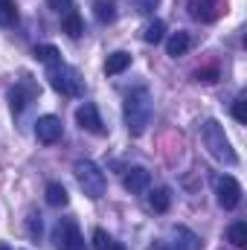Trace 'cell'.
<instances>
[{"label": "cell", "instance_id": "cell-7", "mask_svg": "<svg viewBox=\"0 0 247 250\" xmlns=\"http://www.w3.org/2000/svg\"><path fill=\"white\" fill-rule=\"evenodd\" d=\"M76 123H79L82 131L105 134V123H102V117H99V111H96V105H93V102H82V105L76 108Z\"/></svg>", "mask_w": 247, "mask_h": 250}, {"label": "cell", "instance_id": "cell-17", "mask_svg": "<svg viewBox=\"0 0 247 250\" xmlns=\"http://www.w3.org/2000/svg\"><path fill=\"white\" fill-rule=\"evenodd\" d=\"M64 32H67L70 38H79V35L84 32V21H82V15H79L76 9L64 15Z\"/></svg>", "mask_w": 247, "mask_h": 250}, {"label": "cell", "instance_id": "cell-24", "mask_svg": "<svg viewBox=\"0 0 247 250\" xmlns=\"http://www.w3.org/2000/svg\"><path fill=\"white\" fill-rule=\"evenodd\" d=\"M154 250H192V248H189V245H184L181 239H178V242H172V239H163V242H160Z\"/></svg>", "mask_w": 247, "mask_h": 250}, {"label": "cell", "instance_id": "cell-3", "mask_svg": "<svg viewBox=\"0 0 247 250\" xmlns=\"http://www.w3.org/2000/svg\"><path fill=\"white\" fill-rule=\"evenodd\" d=\"M76 181H79V187L82 192L87 195V198H102L105 195V189H108V178H105V172L93 163V160H79L76 163Z\"/></svg>", "mask_w": 247, "mask_h": 250}, {"label": "cell", "instance_id": "cell-2", "mask_svg": "<svg viewBox=\"0 0 247 250\" xmlns=\"http://www.w3.org/2000/svg\"><path fill=\"white\" fill-rule=\"evenodd\" d=\"M201 137H204V146L209 148V154H212L215 160H221V163H227V166H236V163H239V154L233 151V146H230V140H227L221 123L206 120L204 128H201Z\"/></svg>", "mask_w": 247, "mask_h": 250}, {"label": "cell", "instance_id": "cell-16", "mask_svg": "<svg viewBox=\"0 0 247 250\" xmlns=\"http://www.w3.org/2000/svg\"><path fill=\"white\" fill-rule=\"evenodd\" d=\"M227 242H230L233 248H239V250L247 248V224L245 221H236V224L227 230Z\"/></svg>", "mask_w": 247, "mask_h": 250}, {"label": "cell", "instance_id": "cell-30", "mask_svg": "<svg viewBox=\"0 0 247 250\" xmlns=\"http://www.w3.org/2000/svg\"><path fill=\"white\" fill-rule=\"evenodd\" d=\"M0 250H6V248H0Z\"/></svg>", "mask_w": 247, "mask_h": 250}, {"label": "cell", "instance_id": "cell-10", "mask_svg": "<svg viewBox=\"0 0 247 250\" xmlns=\"http://www.w3.org/2000/svg\"><path fill=\"white\" fill-rule=\"evenodd\" d=\"M151 184V175H148V169H143V166H131V169H125L123 172V187L128 192H145Z\"/></svg>", "mask_w": 247, "mask_h": 250}, {"label": "cell", "instance_id": "cell-26", "mask_svg": "<svg viewBox=\"0 0 247 250\" xmlns=\"http://www.w3.org/2000/svg\"><path fill=\"white\" fill-rule=\"evenodd\" d=\"M29 236H32V239L41 236V215H35V212L29 215Z\"/></svg>", "mask_w": 247, "mask_h": 250}, {"label": "cell", "instance_id": "cell-28", "mask_svg": "<svg viewBox=\"0 0 247 250\" xmlns=\"http://www.w3.org/2000/svg\"><path fill=\"white\" fill-rule=\"evenodd\" d=\"M157 3H160V0H137L134 6H137V12H143V15H145V12H151Z\"/></svg>", "mask_w": 247, "mask_h": 250}, {"label": "cell", "instance_id": "cell-23", "mask_svg": "<svg viewBox=\"0 0 247 250\" xmlns=\"http://www.w3.org/2000/svg\"><path fill=\"white\" fill-rule=\"evenodd\" d=\"M47 6H50L53 12H59V15L73 12V0H47Z\"/></svg>", "mask_w": 247, "mask_h": 250}, {"label": "cell", "instance_id": "cell-15", "mask_svg": "<svg viewBox=\"0 0 247 250\" xmlns=\"http://www.w3.org/2000/svg\"><path fill=\"white\" fill-rule=\"evenodd\" d=\"M169 204H172V192H169L166 187L154 189V192H151V198H148V207H151L154 212H166V209H169Z\"/></svg>", "mask_w": 247, "mask_h": 250}, {"label": "cell", "instance_id": "cell-11", "mask_svg": "<svg viewBox=\"0 0 247 250\" xmlns=\"http://www.w3.org/2000/svg\"><path fill=\"white\" fill-rule=\"evenodd\" d=\"M128 67H131V53L117 50V53L108 56V62H105V73H108V76H120V73L128 70Z\"/></svg>", "mask_w": 247, "mask_h": 250}, {"label": "cell", "instance_id": "cell-25", "mask_svg": "<svg viewBox=\"0 0 247 250\" xmlns=\"http://www.w3.org/2000/svg\"><path fill=\"white\" fill-rule=\"evenodd\" d=\"M108 245H111L108 233H105V230H96V233H93V248H96V250H105Z\"/></svg>", "mask_w": 247, "mask_h": 250}, {"label": "cell", "instance_id": "cell-19", "mask_svg": "<svg viewBox=\"0 0 247 250\" xmlns=\"http://www.w3.org/2000/svg\"><path fill=\"white\" fill-rule=\"evenodd\" d=\"M15 23H18L15 0H0V26H15Z\"/></svg>", "mask_w": 247, "mask_h": 250}, {"label": "cell", "instance_id": "cell-12", "mask_svg": "<svg viewBox=\"0 0 247 250\" xmlns=\"http://www.w3.org/2000/svg\"><path fill=\"white\" fill-rule=\"evenodd\" d=\"M93 15L99 23H114L117 21V3L114 0H93Z\"/></svg>", "mask_w": 247, "mask_h": 250}, {"label": "cell", "instance_id": "cell-21", "mask_svg": "<svg viewBox=\"0 0 247 250\" xmlns=\"http://www.w3.org/2000/svg\"><path fill=\"white\" fill-rule=\"evenodd\" d=\"M26 99H29V96L23 93V87H15V90L9 93V105H12V111H15V114H21V111L26 108Z\"/></svg>", "mask_w": 247, "mask_h": 250}, {"label": "cell", "instance_id": "cell-9", "mask_svg": "<svg viewBox=\"0 0 247 250\" xmlns=\"http://www.w3.org/2000/svg\"><path fill=\"white\" fill-rule=\"evenodd\" d=\"M224 0H189V15L195 21H215Z\"/></svg>", "mask_w": 247, "mask_h": 250}, {"label": "cell", "instance_id": "cell-6", "mask_svg": "<svg viewBox=\"0 0 247 250\" xmlns=\"http://www.w3.org/2000/svg\"><path fill=\"white\" fill-rule=\"evenodd\" d=\"M215 195H218V204L224 209H236L242 204V184L233 175H221L215 181Z\"/></svg>", "mask_w": 247, "mask_h": 250}, {"label": "cell", "instance_id": "cell-5", "mask_svg": "<svg viewBox=\"0 0 247 250\" xmlns=\"http://www.w3.org/2000/svg\"><path fill=\"white\" fill-rule=\"evenodd\" d=\"M53 245L56 250H82V233L73 218H62L53 230Z\"/></svg>", "mask_w": 247, "mask_h": 250}, {"label": "cell", "instance_id": "cell-22", "mask_svg": "<svg viewBox=\"0 0 247 250\" xmlns=\"http://www.w3.org/2000/svg\"><path fill=\"white\" fill-rule=\"evenodd\" d=\"M247 99L245 96H239L236 99V105H233V117H236V123H247Z\"/></svg>", "mask_w": 247, "mask_h": 250}, {"label": "cell", "instance_id": "cell-4", "mask_svg": "<svg viewBox=\"0 0 247 250\" xmlns=\"http://www.w3.org/2000/svg\"><path fill=\"white\" fill-rule=\"evenodd\" d=\"M47 79H50L53 90H59L62 96H82V87H84V84H82V76H79L73 67H67L64 62L50 64Z\"/></svg>", "mask_w": 247, "mask_h": 250}, {"label": "cell", "instance_id": "cell-29", "mask_svg": "<svg viewBox=\"0 0 247 250\" xmlns=\"http://www.w3.org/2000/svg\"><path fill=\"white\" fill-rule=\"evenodd\" d=\"M105 250H125V245H120V242H111Z\"/></svg>", "mask_w": 247, "mask_h": 250}, {"label": "cell", "instance_id": "cell-27", "mask_svg": "<svg viewBox=\"0 0 247 250\" xmlns=\"http://www.w3.org/2000/svg\"><path fill=\"white\" fill-rule=\"evenodd\" d=\"M215 76H218V70H198L195 73L198 82H215Z\"/></svg>", "mask_w": 247, "mask_h": 250}, {"label": "cell", "instance_id": "cell-20", "mask_svg": "<svg viewBox=\"0 0 247 250\" xmlns=\"http://www.w3.org/2000/svg\"><path fill=\"white\" fill-rule=\"evenodd\" d=\"M32 56H35L38 62H44V64H56V62H62V59H59L62 53H59V50H56L53 44H38Z\"/></svg>", "mask_w": 247, "mask_h": 250}, {"label": "cell", "instance_id": "cell-14", "mask_svg": "<svg viewBox=\"0 0 247 250\" xmlns=\"http://www.w3.org/2000/svg\"><path fill=\"white\" fill-rule=\"evenodd\" d=\"M44 195H47V204H50V207H67V204H70L67 189H64L62 184H56V181L47 184V192H44Z\"/></svg>", "mask_w": 247, "mask_h": 250}, {"label": "cell", "instance_id": "cell-18", "mask_svg": "<svg viewBox=\"0 0 247 250\" xmlns=\"http://www.w3.org/2000/svg\"><path fill=\"white\" fill-rule=\"evenodd\" d=\"M163 35H166V23H163V21H151V23L145 26V32H143V41H145V44H160Z\"/></svg>", "mask_w": 247, "mask_h": 250}, {"label": "cell", "instance_id": "cell-13", "mask_svg": "<svg viewBox=\"0 0 247 250\" xmlns=\"http://www.w3.org/2000/svg\"><path fill=\"white\" fill-rule=\"evenodd\" d=\"M189 32H175L169 41H166V53L172 56V59H178V56H186V50H189Z\"/></svg>", "mask_w": 247, "mask_h": 250}, {"label": "cell", "instance_id": "cell-1", "mask_svg": "<svg viewBox=\"0 0 247 250\" xmlns=\"http://www.w3.org/2000/svg\"><path fill=\"white\" fill-rule=\"evenodd\" d=\"M151 114H154V102H151V96H148L145 87L128 93V99H125V105H123V117H125V125H128L131 137H140L148 128Z\"/></svg>", "mask_w": 247, "mask_h": 250}, {"label": "cell", "instance_id": "cell-8", "mask_svg": "<svg viewBox=\"0 0 247 250\" xmlns=\"http://www.w3.org/2000/svg\"><path fill=\"white\" fill-rule=\"evenodd\" d=\"M64 134V125L59 117H53V114H47V117H41L38 123H35V137L44 143V146H53V143H59Z\"/></svg>", "mask_w": 247, "mask_h": 250}]
</instances>
